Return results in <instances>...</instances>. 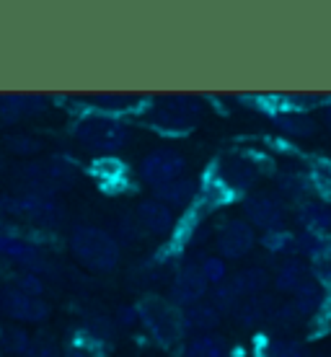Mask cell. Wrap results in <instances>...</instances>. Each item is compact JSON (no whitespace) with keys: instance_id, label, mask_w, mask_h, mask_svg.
Masks as SVG:
<instances>
[{"instance_id":"obj_1","label":"cell","mask_w":331,"mask_h":357,"mask_svg":"<svg viewBox=\"0 0 331 357\" xmlns=\"http://www.w3.org/2000/svg\"><path fill=\"white\" fill-rule=\"evenodd\" d=\"M70 251L72 257L91 272H111L122 259L119 241L111 233H107L104 228H96V225L75 228L70 236Z\"/></svg>"},{"instance_id":"obj_2","label":"cell","mask_w":331,"mask_h":357,"mask_svg":"<svg viewBox=\"0 0 331 357\" xmlns=\"http://www.w3.org/2000/svg\"><path fill=\"white\" fill-rule=\"evenodd\" d=\"M140 308V324L151 334L153 342H158L161 347H171L176 342L184 340V321H181V308L171 303L169 298L161 295H145L137 303Z\"/></svg>"},{"instance_id":"obj_3","label":"cell","mask_w":331,"mask_h":357,"mask_svg":"<svg viewBox=\"0 0 331 357\" xmlns=\"http://www.w3.org/2000/svg\"><path fill=\"white\" fill-rule=\"evenodd\" d=\"M75 140L88 151L109 155V153L125 148V143L130 140V127L119 116L96 112V114L83 116L75 125Z\"/></svg>"},{"instance_id":"obj_4","label":"cell","mask_w":331,"mask_h":357,"mask_svg":"<svg viewBox=\"0 0 331 357\" xmlns=\"http://www.w3.org/2000/svg\"><path fill=\"white\" fill-rule=\"evenodd\" d=\"M75 166L63 158H49V161L29 163L21 166L16 174V181L21 184V189L34 192V195H52L70 189L75 184Z\"/></svg>"},{"instance_id":"obj_5","label":"cell","mask_w":331,"mask_h":357,"mask_svg":"<svg viewBox=\"0 0 331 357\" xmlns=\"http://www.w3.org/2000/svg\"><path fill=\"white\" fill-rule=\"evenodd\" d=\"M199 114H202V101L194 96H169L161 104L151 109V125L158 132L166 135H184L194 130Z\"/></svg>"},{"instance_id":"obj_6","label":"cell","mask_w":331,"mask_h":357,"mask_svg":"<svg viewBox=\"0 0 331 357\" xmlns=\"http://www.w3.org/2000/svg\"><path fill=\"white\" fill-rule=\"evenodd\" d=\"M0 207L10 215H21L29 223L42 225V228H54L63 223V207L52 195H34L24 192L18 197H3Z\"/></svg>"},{"instance_id":"obj_7","label":"cell","mask_w":331,"mask_h":357,"mask_svg":"<svg viewBox=\"0 0 331 357\" xmlns=\"http://www.w3.org/2000/svg\"><path fill=\"white\" fill-rule=\"evenodd\" d=\"M285 202L282 197L275 195V192H251L243 199V220L256 231L272 233V231H282L285 225Z\"/></svg>"},{"instance_id":"obj_8","label":"cell","mask_w":331,"mask_h":357,"mask_svg":"<svg viewBox=\"0 0 331 357\" xmlns=\"http://www.w3.org/2000/svg\"><path fill=\"white\" fill-rule=\"evenodd\" d=\"M215 178L231 195L236 192L249 195V189L261 178V163L249 153H228L217 163Z\"/></svg>"},{"instance_id":"obj_9","label":"cell","mask_w":331,"mask_h":357,"mask_svg":"<svg viewBox=\"0 0 331 357\" xmlns=\"http://www.w3.org/2000/svg\"><path fill=\"white\" fill-rule=\"evenodd\" d=\"M137 171H140V178L148 187L158 189L187 174V158L174 148H155L140 161Z\"/></svg>"},{"instance_id":"obj_10","label":"cell","mask_w":331,"mask_h":357,"mask_svg":"<svg viewBox=\"0 0 331 357\" xmlns=\"http://www.w3.org/2000/svg\"><path fill=\"white\" fill-rule=\"evenodd\" d=\"M254 246H256V231L243 218H231L217 228L215 249L217 257H223L225 261H238L249 257Z\"/></svg>"},{"instance_id":"obj_11","label":"cell","mask_w":331,"mask_h":357,"mask_svg":"<svg viewBox=\"0 0 331 357\" xmlns=\"http://www.w3.org/2000/svg\"><path fill=\"white\" fill-rule=\"evenodd\" d=\"M207 293H210V285H207V280L199 272L197 261H184V264L176 267L169 285V301L176 308L199 303V301L207 298Z\"/></svg>"},{"instance_id":"obj_12","label":"cell","mask_w":331,"mask_h":357,"mask_svg":"<svg viewBox=\"0 0 331 357\" xmlns=\"http://www.w3.org/2000/svg\"><path fill=\"white\" fill-rule=\"evenodd\" d=\"M134 218L143 228V233H151V236H158V238H166L176 231V213L166 207L158 199H143L137 210H134Z\"/></svg>"},{"instance_id":"obj_13","label":"cell","mask_w":331,"mask_h":357,"mask_svg":"<svg viewBox=\"0 0 331 357\" xmlns=\"http://www.w3.org/2000/svg\"><path fill=\"white\" fill-rule=\"evenodd\" d=\"M3 311L16 321L39 324L49 316V305L36 295H26L16 287H8V290H3Z\"/></svg>"},{"instance_id":"obj_14","label":"cell","mask_w":331,"mask_h":357,"mask_svg":"<svg viewBox=\"0 0 331 357\" xmlns=\"http://www.w3.org/2000/svg\"><path fill=\"white\" fill-rule=\"evenodd\" d=\"M311 282H314V275H311L308 261L298 259V257H290V259L282 261L277 267V272H275V277H272L275 290L287 295V298H293V295H298L300 290H305Z\"/></svg>"},{"instance_id":"obj_15","label":"cell","mask_w":331,"mask_h":357,"mask_svg":"<svg viewBox=\"0 0 331 357\" xmlns=\"http://www.w3.org/2000/svg\"><path fill=\"white\" fill-rule=\"evenodd\" d=\"M275 308H277L275 295H254V298L241 301V305L233 313V319L243 329H261V326H269V319H272Z\"/></svg>"},{"instance_id":"obj_16","label":"cell","mask_w":331,"mask_h":357,"mask_svg":"<svg viewBox=\"0 0 331 357\" xmlns=\"http://www.w3.org/2000/svg\"><path fill=\"white\" fill-rule=\"evenodd\" d=\"M199 181L192 176H181L176 181H169V184H163V187L153 189V199H158L163 202L166 207H171L174 213L176 210H189V207L194 205V199L199 195Z\"/></svg>"},{"instance_id":"obj_17","label":"cell","mask_w":331,"mask_h":357,"mask_svg":"<svg viewBox=\"0 0 331 357\" xmlns=\"http://www.w3.org/2000/svg\"><path fill=\"white\" fill-rule=\"evenodd\" d=\"M298 225L316 236H331V205L318 197L303 199L295 210Z\"/></svg>"},{"instance_id":"obj_18","label":"cell","mask_w":331,"mask_h":357,"mask_svg":"<svg viewBox=\"0 0 331 357\" xmlns=\"http://www.w3.org/2000/svg\"><path fill=\"white\" fill-rule=\"evenodd\" d=\"M223 313L217 311L210 301H199L194 305L181 308V321H184V331H189L192 337L194 334H215V329L220 326Z\"/></svg>"},{"instance_id":"obj_19","label":"cell","mask_w":331,"mask_h":357,"mask_svg":"<svg viewBox=\"0 0 331 357\" xmlns=\"http://www.w3.org/2000/svg\"><path fill=\"white\" fill-rule=\"evenodd\" d=\"M272 122L287 137H314L318 132V122L314 116L308 112H298V109H277L272 114Z\"/></svg>"},{"instance_id":"obj_20","label":"cell","mask_w":331,"mask_h":357,"mask_svg":"<svg viewBox=\"0 0 331 357\" xmlns=\"http://www.w3.org/2000/svg\"><path fill=\"white\" fill-rule=\"evenodd\" d=\"M228 280H231V285L236 287V293L241 295L243 301H246V298H254V295H264L269 282H272V277H269V272L264 267L238 269V272L231 275Z\"/></svg>"},{"instance_id":"obj_21","label":"cell","mask_w":331,"mask_h":357,"mask_svg":"<svg viewBox=\"0 0 331 357\" xmlns=\"http://www.w3.org/2000/svg\"><path fill=\"white\" fill-rule=\"evenodd\" d=\"M228 342L220 334H194L181 344V357H228Z\"/></svg>"},{"instance_id":"obj_22","label":"cell","mask_w":331,"mask_h":357,"mask_svg":"<svg viewBox=\"0 0 331 357\" xmlns=\"http://www.w3.org/2000/svg\"><path fill=\"white\" fill-rule=\"evenodd\" d=\"M277 189L279 195L287 197V199H293V202H303V199H308V197H314L311 192V178H308V171L305 174H300V171L295 169H285L282 174L277 176Z\"/></svg>"},{"instance_id":"obj_23","label":"cell","mask_w":331,"mask_h":357,"mask_svg":"<svg viewBox=\"0 0 331 357\" xmlns=\"http://www.w3.org/2000/svg\"><path fill=\"white\" fill-rule=\"evenodd\" d=\"M261 357H303V344L287 334H272L261 340Z\"/></svg>"},{"instance_id":"obj_24","label":"cell","mask_w":331,"mask_h":357,"mask_svg":"<svg viewBox=\"0 0 331 357\" xmlns=\"http://www.w3.org/2000/svg\"><path fill=\"white\" fill-rule=\"evenodd\" d=\"M308 267H311V275H314L316 282L326 293H331V236L321 243V249L308 259Z\"/></svg>"},{"instance_id":"obj_25","label":"cell","mask_w":331,"mask_h":357,"mask_svg":"<svg viewBox=\"0 0 331 357\" xmlns=\"http://www.w3.org/2000/svg\"><path fill=\"white\" fill-rule=\"evenodd\" d=\"M308 178H311V189L316 192L314 197H318V199L331 205V161H326V158L311 161Z\"/></svg>"},{"instance_id":"obj_26","label":"cell","mask_w":331,"mask_h":357,"mask_svg":"<svg viewBox=\"0 0 331 357\" xmlns=\"http://www.w3.org/2000/svg\"><path fill=\"white\" fill-rule=\"evenodd\" d=\"M210 303L215 305L220 313H236V308L241 305V295L236 293V287L231 285V280H225L220 285H215L210 290V298H207Z\"/></svg>"},{"instance_id":"obj_27","label":"cell","mask_w":331,"mask_h":357,"mask_svg":"<svg viewBox=\"0 0 331 357\" xmlns=\"http://www.w3.org/2000/svg\"><path fill=\"white\" fill-rule=\"evenodd\" d=\"M29 347H31V337L24 329H16V326H3L0 329V352L24 357Z\"/></svg>"},{"instance_id":"obj_28","label":"cell","mask_w":331,"mask_h":357,"mask_svg":"<svg viewBox=\"0 0 331 357\" xmlns=\"http://www.w3.org/2000/svg\"><path fill=\"white\" fill-rule=\"evenodd\" d=\"M197 264H199V272H202V277L207 280V285L210 287H215L228 280V261H225L223 257L210 254V257H205V259H199Z\"/></svg>"},{"instance_id":"obj_29","label":"cell","mask_w":331,"mask_h":357,"mask_svg":"<svg viewBox=\"0 0 331 357\" xmlns=\"http://www.w3.org/2000/svg\"><path fill=\"white\" fill-rule=\"evenodd\" d=\"M114 331H116V324L114 319H107V316H91L88 321H86V337L93 342H109L111 337H114Z\"/></svg>"},{"instance_id":"obj_30","label":"cell","mask_w":331,"mask_h":357,"mask_svg":"<svg viewBox=\"0 0 331 357\" xmlns=\"http://www.w3.org/2000/svg\"><path fill=\"white\" fill-rule=\"evenodd\" d=\"M63 355H65V357H107L104 352H101L99 342L88 340L86 334H81L78 340H72L70 344L65 347Z\"/></svg>"},{"instance_id":"obj_31","label":"cell","mask_w":331,"mask_h":357,"mask_svg":"<svg viewBox=\"0 0 331 357\" xmlns=\"http://www.w3.org/2000/svg\"><path fill=\"white\" fill-rule=\"evenodd\" d=\"M24 116V107H21V96H0V127H8L18 122Z\"/></svg>"},{"instance_id":"obj_32","label":"cell","mask_w":331,"mask_h":357,"mask_svg":"<svg viewBox=\"0 0 331 357\" xmlns=\"http://www.w3.org/2000/svg\"><path fill=\"white\" fill-rule=\"evenodd\" d=\"M93 174H96L104 184H109V181H116V178L122 176L125 171H122V163H119V161H114V158L104 155V158H99V161L93 163Z\"/></svg>"},{"instance_id":"obj_33","label":"cell","mask_w":331,"mask_h":357,"mask_svg":"<svg viewBox=\"0 0 331 357\" xmlns=\"http://www.w3.org/2000/svg\"><path fill=\"white\" fill-rule=\"evenodd\" d=\"M6 145H8V151L21 153V155H31V153H36L42 148L39 140H34L31 135H10L8 140H6Z\"/></svg>"},{"instance_id":"obj_34","label":"cell","mask_w":331,"mask_h":357,"mask_svg":"<svg viewBox=\"0 0 331 357\" xmlns=\"http://www.w3.org/2000/svg\"><path fill=\"white\" fill-rule=\"evenodd\" d=\"M16 290H21V293L26 295H36V298H42V290H45V285H42V280L34 275V272H24V275L16 277Z\"/></svg>"},{"instance_id":"obj_35","label":"cell","mask_w":331,"mask_h":357,"mask_svg":"<svg viewBox=\"0 0 331 357\" xmlns=\"http://www.w3.org/2000/svg\"><path fill=\"white\" fill-rule=\"evenodd\" d=\"M114 324L116 326H125V329H132L140 324V308L137 305H119L114 313Z\"/></svg>"},{"instance_id":"obj_36","label":"cell","mask_w":331,"mask_h":357,"mask_svg":"<svg viewBox=\"0 0 331 357\" xmlns=\"http://www.w3.org/2000/svg\"><path fill=\"white\" fill-rule=\"evenodd\" d=\"M143 236V228H140V223H137V218H122L119 220V238L125 243H134L137 238Z\"/></svg>"},{"instance_id":"obj_37","label":"cell","mask_w":331,"mask_h":357,"mask_svg":"<svg viewBox=\"0 0 331 357\" xmlns=\"http://www.w3.org/2000/svg\"><path fill=\"white\" fill-rule=\"evenodd\" d=\"M96 104H99V109L104 112V114H111V112H122V109H127V104H130V98L127 96H119V93H104V96H96Z\"/></svg>"},{"instance_id":"obj_38","label":"cell","mask_w":331,"mask_h":357,"mask_svg":"<svg viewBox=\"0 0 331 357\" xmlns=\"http://www.w3.org/2000/svg\"><path fill=\"white\" fill-rule=\"evenodd\" d=\"M24 357H65V355L54 347L52 342L36 340V342H31V347L26 349V355H24Z\"/></svg>"},{"instance_id":"obj_39","label":"cell","mask_w":331,"mask_h":357,"mask_svg":"<svg viewBox=\"0 0 331 357\" xmlns=\"http://www.w3.org/2000/svg\"><path fill=\"white\" fill-rule=\"evenodd\" d=\"M323 125H326V130H329V135H331V104L323 109Z\"/></svg>"},{"instance_id":"obj_40","label":"cell","mask_w":331,"mask_h":357,"mask_svg":"<svg viewBox=\"0 0 331 357\" xmlns=\"http://www.w3.org/2000/svg\"><path fill=\"white\" fill-rule=\"evenodd\" d=\"M0 308H3V290H0Z\"/></svg>"}]
</instances>
